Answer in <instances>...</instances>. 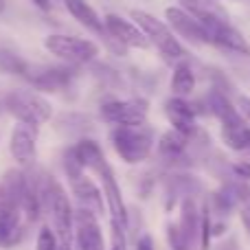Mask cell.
Instances as JSON below:
<instances>
[{"mask_svg":"<svg viewBox=\"0 0 250 250\" xmlns=\"http://www.w3.org/2000/svg\"><path fill=\"white\" fill-rule=\"evenodd\" d=\"M40 198H42V211L51 215L53 222V233L60 237V242H68L73 239V207L62 189V185L48 173L40 176Z\"/></svg>","mask_w":250,"mask_h":250,"instance_id":"6da1fadb","label":"cell"},{"mask_svg":"<svg viewBox=\"0 0 250 250\" xmlns=\"http://www.w3.org/2000/svg\"><path fill=\"white\" fill-rule=\"evenodd\" d=\"M110 141L123 163L138 165L149 158L151 149H154V129L149 125L114 127L110 132Z\"/></svg>","mask_w":250,"mask_h":250,"instance_id":"7a4b0ae2","label":"cell"},{"mask_svg":"<svg viewBox=\"0 0 250 250\" xmlns=\"http://www.w3.org/2000/svg\"><path fill=\"white\" fill-rule=\"evenodd\" d=\"M4 108L18 123L40 127L53 119V105L44 95L33 90H11L4 97Z\"/></svg>","mask_w":250,"mask_h":250,"instance_id":"3957f363","label":"cell"},{"mask_svg":"<svg viewBox=\"0 0 250 250\" xmlns=\"http://www.w3.org/2000/svg\"><path fill=\"white\" fill-rule=\"evenodd\" d=\"M132 20L138 29L145 33V38L149 40V44H154L160 51V55H165L167 60H182L185 55V46L180 44V40L173 35V31L167 26V22L158 20L156 16L141 9L132 11Z\"/></svg>","mask_w":250,"mask_h":250,"instance_id":"277c9868","label":"cell"},{"mask_svg":"<svg viewBox=\"0 0 250 250\" xmlns=\"http://www.w3.org/2000/svg\"><path fill=\"white\" fill-rule=\"evenodd\" d=\"M44 48L51 55L60 57V60L68 62V64H88V62L97 60V55H99V46L95 42L62 33L48 35L44 40Z\"/></svg>","mask_w":250,"mask_h":250,"instance_id":"5b68a950","label":"cell"},{"mask_svg":"<svg viewBox=\"0 0 250 250\" xmlns=\"http://www.w3.org/2000/svg\"><path fill=\"white\" fill-rule=\"evenodd\" d=\"M101 119L114 127H134L147 123V101L143 99H110L101 104Z\"/></svg>","mask_w":250,"mask_h":250,"instance_id":"8992f818","label":"cell"},{"mask_svg":"<svg viewBox=\"0 0 250 250\" xmlns=\"http://www.w3.org/2000/svg\"><path fill=\"white\" fill-rule=\"evenodd\" d=\"M73 250H105V239L97 215L88 208L73 211Z\"/></svg>","mask_w":250,"mask_h":250,"instance_id":"52a82bcc","label":"cell"},{"mask_svg":"<svg viewBox=\"0 0 250 250\" xmlns=\"http://www.w3.org/2000/svg\"><path fill=\"white\" fill-rule=\"evenodd\" d=\"M64 7H66V11H68L70 16H73L75 20L79 22V24L86 26L90 33L99 35V38L104 40L105 44H108V48L112 53H119V55H123V53L127 51L123 44H119L117 40H112L108 33H105L104 20H101L99 13H97L95 9L90 7V2H86V0H64Z\"/></svg>","mask_w":250,"mask_h":250,"instance_id":"ba28073f","label":"cell"},{"mask_svg":"<svg viewBox=\"0 0 250 250\" xmlns=\"http://www.w3.org/2000/svg\"><path fill=\"white\" fill-rule=\"evenodd\" d=\"M75 73L66 66H31L26 68L24 79L40 92H60L70 86Z\"/></svg>","mask_w":250,"mask_h":250,"instance_id":"9c48e42d","label":"cell"},{"mask_svg":"<svg viewBox=\"0 0 250 250\" xmlns=\"http://www.w3.org/2000/svg\"><path fill=\"white\" fill-rule=\"evenodd\" d=\"M165 18H167V26L173 31V35L185 38L191 44H208V33L204 24L182 7H167Z\"/></svg>","mask_w":250,"mask_h":250,"instance_id":"30bf717a","label":"cell"},{"mask_svg":"<svg viewBox=\"0 0 250 250\" xmlns=\"http://www.w3.org/2000/svg\"><path fill=\"white\" fill-rule=\"evenodd\" d=\"M101 180V193H104V202L105 207H108L110 215H112V220L117 226H121L123 230H127L129 226V217H127V208H125V202H123V195H121V187H119L117 182V176H114V169L105 167L104 171L97 173Z\"/></svg>","mask_w":250,"mask_h":250,"instance_id":"8fae6325","label":"cell"},{"mask_svg":"<svg viewBox=\"0 0 250 250\" xmlns=\"http://www.w3.org/2000/svg\"><path fill=\"white\" fill-rule=\"evenodd\" d=\"M105 33L112 40H117L119 44H123L125 48H147L149 46V40L145 38L141 29H138L134 22L125 20V18L117 16V13H108L104 20Z\"/></svg>","mask_w":250,"mask_h":250,"instance_id":"7c38bea8","label":"cell"},{"mask_svg":"<svg viewBox=\"0 0 250 250\" xmlns=\"http://www.w3.org/2000/svg\"><path fill=\"white\" fill-rule=\"evenodd\" d=\"M165 117L171 123V129L182 132L185 136H195L198 134V112L193 104L185 101V97H171L165 104Z\"/></svg>","mask_w":250,"mask_h":250,"instance_id":"4fadbf2b","label":"cell"},{"mask_svg":"<svg viewBox=\"0 0 250 250\" xmlns=\"http://www.w3.org/2000/svg\"><path fill=\"white\" fill-rule=\"evenodd\" d=\"M207 33H208V44H213V46H220L224 51L242 57L250 55V44L246 42L242 31H237L230 22H217V24L207 26Z\"/></svg>","mask_w":250,"mask_h":250,"instance_id":"5bb4252c","label":"cell"},{"mask_svg":"<svg viewBox=\"0 0 250 250\" xmlns=\"http://www.w3.org/2000/svg\"><path fill=\"white\" fill-rule=\"evenodd\" d=\"M35 143H38V127L26 123H18L11 132L9 151L18 165H31L35 160Z\"/></svg>","mask_w":250,"mask_h":250,"instance_id":"9a60e30c","label":"cell"},{"mask_svg":"<svg viewBox=\"0 0 250 250\" xmlns=\"http://www.w3.org/2000/svg\"><path fill=\"white\" fill-rule=\"evenodd\" d=\"M182 9L189 11L193 18H198L204 24V29L217 22H229L230 16L222 0H182Z\"/></svg>","mask_w":250,"mask_h":250,"instance_id":"2e32d148","label":"cell"},{"mask_svg":"<svg viewBox=\"0 0 250 250\" xmlns=\"http://www.w3.org/2000/svg\"><path fill=\"white\" fill-rule=\"evenodd\" d=\"M70 187H73V195L77 198V202L82 204L83 208L92 211L95 215L104 213V208H105L104 193H101V189L90 178L79 176V178H75V180H70Z\"/></svg>","mask_w":250,"mask_h":250,"instance_id":"e0dca14e","label":"cell"},{"mask_svg":"<svg viewBox=\"0 0 250 250\" xmlns=\"http://www.w3.org/2000/svg\"><path fill=\"white\" fill-rule=\"evenodd\" d=\"M73 149H75V156H77L79 165H82L83 169H90V171L99 173L110 165L108 160H105V154L99 147V143L92 141V138H79L73 145Z\"/></svg>","mask_w":250,"mask_h":250,"instance_id":"ac0fdd59","label":"cell"},{"mask_svg":"<svg viewBox=\"0 0 250 250\" xmlns=\"http://www.w3.org/2000/svg\"><path fill=\"white\" fill-rule=\"evenodd\" d=\"M180 233L187 237V242L191 244V248L198 244L200 239V207L195 204L193 198H185L180 207V220L176 222Z\"/></svg>","mask_w":250,"mask_h":250,"instance_id":"d6986e66","label":"cell"},{"mask_svg":"<svg viewBox=\"0 0 250 250\" xmlns=\"http://www.w3.org/2000/svg\"><path fill=\"white\" fill-rule=\"evenodd\" d=\"M207 105H208V110L220 119L222 127H233V125L244 123V117L233 105V101H229V97H224L220 90H213L211 95L207 97Z\"/></svg>","mask_w":250,"mask_h":250,"instance_id":"ffe728a7","label":"cell"},{"mask_svg":"<svg viewBox=\"0 0 250 250\" xmlns=\"http://www.w3.org/2000/svg\"><path fill=\"white\" fill-rule=\"evenodd\" d=\"M24 229H22V213L20 208H13L0 215V248H13L22 242Z\"/></svg>","mask_w":250,"mask_h":250,"instance_id":"44dd1931","label":"cell"},{"mask_svg":"<svg viewBox=\"0 0 250 250\" xmlns=\"http://www.w3.org/2000/svg\"><path fill=\"white\" fill-rule=\"evenodd\" d=\"M187 149H189V136H185L182 132L169 129L158 138V154L165 160H182Z\"/></svg>","mask_w":250,"mask_h":250,"instance_id":"7402d4cb","label":"cell"},{"mask_svg":"<svg viewBox=\"0 0 250 250\" xmlns=\"http://www.w3.org/2000/svg\"><path fill=\"white\" fill-rule=\"evenodd\" d=\"M171 90L176 97H189L195 90V73L189 62H178L171 75Z\"/></svg>","mask_w":250,"mask_h":250,"instance_id":"603a6c76","label":"cell"},{"mask_svg":"<svg viewBox=\"0 0 250 250\" xmlns=\"http://www.w3.org/2000/svg\"><path fill=\"white\" fill-rule=\"evenodd\" d=\"M222 141L235 151H250V125L244 121L233 127H222Z\"/></svg>","mask_w":250,"mask_h":250,"instance_id":"cb8c5ba5","label":"cell"},{"mask_svg":"<svg viewBox=\"0 0 250 250\" xmlns=\"http://www.w3.org/2000/svg\"><path fill=\"white\" fill-rule=\"evenodd\" d=\"M26 68H29V64H26V62L22 60L20 55H16V53H11V51H4V48H0V73L24 77Z\"/></svg>","mask_w":250,"mask_h":250,"instance_id":"d4e9b609","label":"cell"},{"mask_svg":"<svg viewBox=\"0 0 250 250\" xmlns=\"http://www.w3.org/2000/svg\"><path fill=\"white\" fill-rule=\"evenodd\" d=\"M167 242H169V248L171 250H191V244L187 242V237L180 233L176 222L167 226Z\"/></svg>","mask_w":250,"mask_h":250,"instance_id":"484cf974","label":"cell"},{"mask_svg":"<svg viewBox=\"0 0 250 250\" xmlns=\"http://www.w3.org/2000/svg\"><path fill=\"white\" fill-rule=\"evenodd\" d=\"M60 242H57V235L53 233V229L42 226L38 233V242H35V250H57Z\"/></svg>","mask_w":250,"mask_h":250,"instance_id":"4316f807","label":"cell"},{"mask_svg":"<svg viewBox=\"0 0 250 250\" xmlns=\"http://www.w3.org/2000/svg\"><path fill=\"white\" fill-rule=\"evenodd\" d=\"M64 171H66V176H68L70 180L83 176V167L79 165V160H77V156H75L73 147H68V149H66V154H64Z\"/></svg>","mask_w":250,"mask_h":250,"instance_id":"83f0119b","label":"cell"},{"mask_svg":"<svg viewBox=\"0 0 250 250\" xmlns=\"http://www.w3.org/2000/svg\"><path fill=\"white\" fill-rule=\"evenodd\" d=\"M230 173H233L235 180L250 182V163L248 160H237V163L230 165Z\"/></svg>","mask_w":250,"mask_h":250,"instance_id":"f1b7e54d","label":"cell"},{"mask_svg":"<svg viewBox=\"0 0 250 250\" xmlns=\"http://www.w3.org/2000/svg\"><path fill=\"white\" fill-rule=\"evenodd\" d=\"M237 110L244 117V121H248L250 125V97H239L237 99Z\"/></svg>","mask_w":250,"mask_h":250,"instance_id":"f546056e","label":"cell"},{"mask_svg":"<svg viewBox=\"0 0 250 250\" xmlns=\"http://www.w3.org/2000/svg\"><path fill=\"white\" fill-rule=\"evenodd\" d=\"M136 250H154V239H151L149 233H143L136 239Z\"/></svg>","mask_w":250,"mask_h":250,"instance_id":"4dcf8cb0","label":"cell"},{"mask_svg":"<svg viewBox=\"0 0 250 250\" xmlns=\"http://www.w3.org/2000/svg\"><path fill=\"white\" fill-rule=\"evenodd\" d=\"M239 220H242L244 230H246L250 237V208H242V211H239Z\"/></svg>","mask_w":250,"mask_h":250,"instance_id":"1f68e13d","label":"cell"},{"mask_svg":"<svg viewBox=\"0 0 250 250\" xmlns=\"http://www.w3.org/2000/svg\"><path fill=\"white\" fill-rule=\"evenodd\" d=\"M33 4H35L38 9H42V11H46V13L53 9V4L48 2V0H33Z\"/></svg>","mask_w":250,"mask_h":250,"instance_id":"d6a6232c","label":"cell"},{"mask_svg":"<svg viewBox=\"0 0 250 250\" xmlns=\"http://www.w3.org/2000/svg\"><path fill=\"white\" fill-rule=\"evenodd\" d=\"M57 250H73V248H70V244H68V242H60Z\"/></svg>","mask_w":250,"mask_h":250,"instance_id":"836d02e7","label":"cell"},{"mask_svg":"<svg viewBox=\"0 0 250 250\" xmlns=\"http://www.w3.org/2000/svg\"><path fill=\"white\" fill-rule=\"evenodd\" d=\"M112 250H125V244H123V242H114Z\"/></svg>","mask_w":250,"mask_h":250,"instance_id":"e575fe53","label":"cell"},{"mask_svg":"<svg viewBox=\"0 0 250 250\" xmlns=\"http://www.w3.org/2000/svg\"><path fill=\"white\" fill-rule=\"evenodd\" d=\"M4 9H7V0H0V13H2Z\"/></svg>","mask_w":250,"mask_h":250,"instance_id":"d590c367","label":"cell"}]
</instances>
